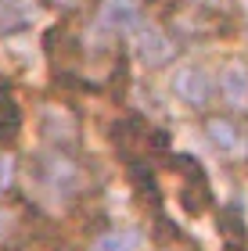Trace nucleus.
Instances as JSON below:
<instances>
[{"label":"nucleus","instance_id":"obj_10","mask_svg":"<svg viewBox=\"0 0 248 251\" xmlns=\"http://www.w3.org/2000/svg\"><path fill=\"white\" fill-rule=\"evenodd\" d=\"M51 4H54V7H76L80 0H51Z\"/></svg>","mask_w":248,"mask_h":251},{"label":"nucleus","instance_id":"obj_12","mask_svg":"<svg viewBox=\"0 0 248 251\" xmlns=\"http://www.w3.org/2000/svg\"><path fill=\"white\" fill-rule=\"evenodd\" d=\"M11 4H18V0H0V7H11Z\"/></svg>","mask_w":248,"mask_h":251},{"label":"nucleus","instance_id":"obj_9","mask_svg":"<svg viewBox=\"0 0 248 251\" xmlns=\"http://www.w3.org/2000/svg\"><path fill=\"white\" fill-rule=\"evenodd\" d=\"M11 179H15V165H11V158H0V190H7Z\"/></svg>","mask_w":248,"mask_h":251},{"label":"nucleus","instance_id":"obj_11","mask_svg":"<svg viewBox=\"0 0 248 251\" xmlns=\"http://www.w3.org/2000/svg\"><path fill=\"white\" fill-rule=\"evenodd\" d=\"M241 11H245V22H248V0H241Z\"/></svg>","mask_w":248,"mask_h":251},{"label":"nucleus","instance_id":"obj_8","mask_svg":"<svg viewBox=\"0 0 248 251\" xmlns=\"http://www.w3.org/2000/svg\"><path fill=\"white\" fill-rule=\"evenodd\" d=\"M140 248V233L137 230H108L101 233L90 251H137Z\"/></svg>","mask_w":248,"mask_h":251},{"label":"nucleus","instance_id":"obj_3","mask_svg":"<svg viewBox=\"0 0 248 251\" xmlns=\"http://www.w3.org/2000/svg\"><path fill=\"white\" fill-rule=\"evenodd\" d=\"M173 94L191 108H205L212 100V79L201 65H180L173 72Z\"/></svg>","mask_w":248,"mask_h":251},{"label":"nucleus","instance_id":"obj_2","mask_svg":"<svg viewBox=\"0 0 248 251\" xmlns=\"http://www.w3.org/2000/svg\"><path fill=\"white\" fill-rule=\"evenodd\" d=\"M115 144L126 154H144V151H162L165 147V133L148 126L144 119H122L115 122Z\"/></svg>","mask_w":248,"mask_h":251},{"label":"nucleus","instance_id":"obj_1","mask_svg":"<svg viewBox=\"0 0 248 251\" xmlns=\"http://www.w3.org/2000/svg\"><path fill=\"white\" fill-rule=\"evenodd\" d=\"M32 179H36L40 194H54V198H69L80 187V169L72 158H65L61 151L54 154H40L32 162Z\"/></svg>","mask_w":248,"mask_h":251},{"label":"nucleus","instance_id":"obj_7","mask_svg":"<svg viewBox=\"0 0 248 251\" xmlns=\"http://www.w3.org/2000/svg\"><path fill=\"white\" fill-rule=\"evenodd\" d=\"M205 133H209V140L220 147V151H238L241 147V129H238V122L234 119H209L205 122Z\"/></svg>","mask_w":248,"mask_h":251},{"label":"nucleus","instance_id":"obj_6","mask_svg":"<svg viewBox=\"0 0 248 251\" xmlns=\"http://www.w3.org/2000/svg\"><path fill=\"white\" fill-rule=\"evenodd\" d=\"M220 97L227 100L230 111H248V68L241 61L223 65L220 75Z\"/></svg>","mask_w":248,"mask_h":251},{"label":"nucleus","instance_id":"obj_5","mask_svg":"<svg viewBox=\"0 0 248 251\" xmlns=\"http://www.w3.org/2000/svg\"><path fill=\"white\" fill-rule=\"evenodd\" d=\"M101 29L108 32H133L140 25V0H105L101 4Z\"/></svg>","mask_w":248,"mask_h":251},{"label":"nucleus","instance_id":"obj_4","mask_svg":"<svg viewBox=\"0 0 248 251\" xmlns=\"http://www.w3.org/2000/svg\"><path fill=\"white\" fill-rule=\"evenodd\" d=\"M133 32H137V54H140V61L148 65V68H159V65L173 61L176 43H173L169 32H162L159 25H151V22H140Z\"/></svg>","mask_w":248,"mask_h":251}]
</instances>
